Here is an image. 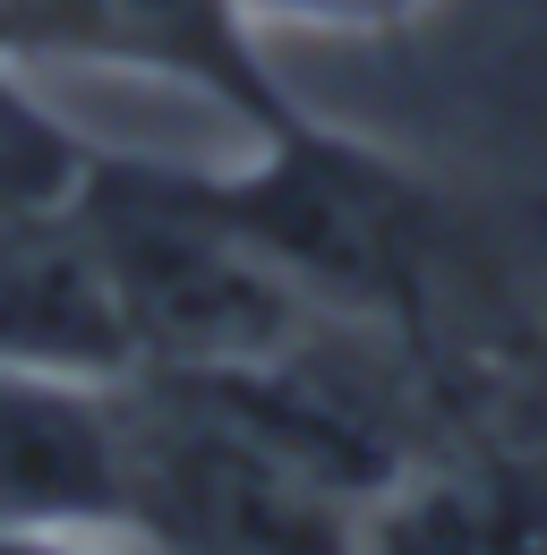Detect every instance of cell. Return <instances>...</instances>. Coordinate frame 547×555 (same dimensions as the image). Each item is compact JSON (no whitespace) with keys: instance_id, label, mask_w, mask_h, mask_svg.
<instances>
[{"instance_id":"cell-1","label":"cell","mask_w":547,"mask_h":555,"mask_svg":"<svg viewBox=\"0 0 547 555\" xmlns=\"http://www.w3.org/2000/svg\"><path fill=\"white\" fill-rule=\"evenodd\" d=\"M77 222L129 317L137 376H222L308 343L326 317L240 240L205 197L198 163L94 154L77 180Z\"/></svg>"},{"instance_id":"cell-2","label":"cell","mask_w":547,"mask_h":555,"mask_svg":"<svg viewBox=\"0 0 547 555\" xmlns=\"http://www.w3.org/2000/svg\"><path fill=\"white\" fill-rule=\"evenodd\" d=\"M205 197L326 325H410L436 274V197L368 138L317 129L308 112L257 138L249 163L205 171Z\"/></svg>"},{"instance_id":"cell-3","label":"cell","mask_w":547,"mask_h":555,"mask_svg":"<svg viewBox=\"0 0 547 555\" xmlns=\"http://www.w3.org/2000/svg\"><path fill=\"white\" fill-rule=\"evenodd\" d=\"M368 504L180 376H129V539L145 555H359Z\"/></svg>"},{"instance_id":"cell-4","label":"cell","mask_w":547,"mask_h":555,"mask_svg":"<svg viewBox=\"0 0 547 555\" xmlns=\"http://www.w3.org/2000/svg\"><path fill=\"white\" fill-rule=\"evenodd\" d=\"M9 43L171 77L205 103H222L249 138H274L300 120L249 0H9Z\"/></svg>"},{"instance_id":"cell-5","label":"cell","mask_w":547,"mask_h":555,"mask_svg":"<svg viewBox=\"0 0 547 555\" xmlns=\"http://www.w3.org/2000/svg\"><path fill=\"white\" fill-rule=\"evenodd\" d=\"M0 530L129 539V385L0 359Z\"/></svg>"},{"instance_id":"cell-6","label":"cell","mask_w":547,"mask_h":555,"mask_svg":"<svg viewBox=\"0 0 547 555\" xmlns=\"http://www.w3.org/2000/svg\"><path fill=\"white\" fill-rule=\"evenodd\" d=\"M0 359L9 367H52L129 385L137 343L112 299V274L77 222V197L52 214H9L0 222Z\"/></svg>"},{"instance_id":"cell-7","label":"cell","mask_w":547,"mask_h":555,"mask_svg":"<svg viewBox=\"0 0 547 555\" xmlns=\"http://www.w3.org/2000/svg\"><path fill=\"white\" fill-rule=\"evenodd\" d=\"M359 555H547V470L522 453H410Z\"/></svg>"},{"instance_id":"cell-8","label":"cell","mask_w":547,"mask_h":555,"mask_svg":"<svg viewBox=\"0 0 547 555\" xmlns=\"http://www.w3.org/2000/svg\"><path fill=\"white\" fill-rule=\"evenodd\" d=\"M86 163H94V145L77 138L61 112L9 69V52H0V222L9 214L68 206L77 180H86Z\"/></svg>"},{"instance_id":"cell-9","label":"cell","mask_w":547,"mask_h":555,"mask_svg":"<svg viewBox=\"0 0 547 555\" xmlns=\"http://www.w3.org/2000/svg\"><path fill=\"white\" fill-rule=\"evenodd\" d=\"M428 0H249L257 26H403Z\"/></svg>"},{"instance_id":"cell-10","label":"cell","mask_w":547,"mask_h":555,"mask_svg":"<svg viewBox=\"0 0 547 555\" xmlns=\"http://www.w3.org/2000/svg\"><path fill=\"white\" fill-rule=\"evenodd\" d=\"M129 539H52V530H0V555H120Z\"/></svg>"},{"instance_id":"cell-11","label":"cell","mask_w":547,"mask_h":555,"mask_svg":"<svg viewBox=\"0 0 547 555\" xmlns=\"http://www.w3.org/2000/svg\"><path fill=\"white\" fill-rule=\"evenodd\" d=\"M0 52H17V43H9V0H0Z\"/></svg>"},{"instance_id":"cell-12","label":"cell","mask_w":547,"mask_h":555,"mask_svg":"<svg viewBox=\"0 0 547 555\" xmlns=\"http://www.w3.org/2000/svg\"><path fill=\"white\" fill-rule=\"evenodd\" d=\"M120 555H145V547H137V539H129V547H120Z\"/></svg>"}]
</instances>
